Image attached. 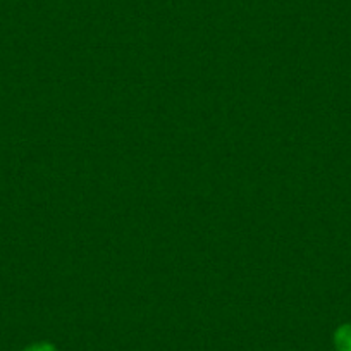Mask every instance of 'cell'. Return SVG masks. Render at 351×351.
I'll list each match as a JSON object with an SVG mask.
<instances>
[{
    "label": "cell",
    "mask_w": 351,
    "mask_h": 351,
    "mask_svg": "<svg viewBox=\"0 0 351 351\" xmlns=\"http://www.w3.org/2000/svg\"><path fill=\"white\" fill-rule=\"evenodd\" d=\"M23 351H57L56 344L49 343V341H40V343L29 344L28 348H25Z\"/></svg>",
    "instance_id": "7a4b0ae2"
},
{
    "label": "cell",
    "mask_w": 351,
    "mask_h": 351,
    "mask_svg": "<svg viewBox=\"0 0 351 351\" xmlns=\"http://www.w3.org/2000/svg\"><path fill=\"white\" fill-rule=\"evenodd\" d=\"M336 351H351V324H343L334 332Z\"/></svg>",
    "instance_id": "6da1fadb"
}]
</instances>
